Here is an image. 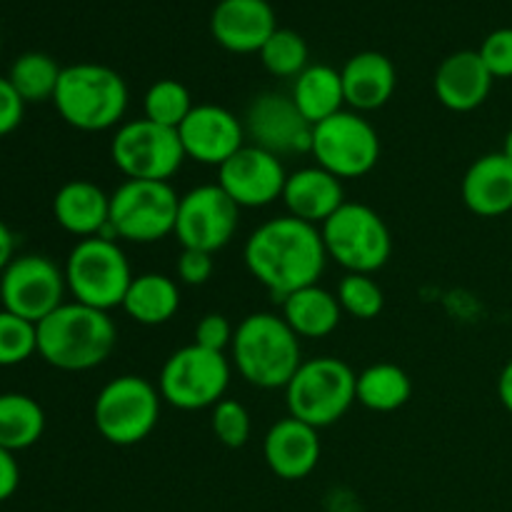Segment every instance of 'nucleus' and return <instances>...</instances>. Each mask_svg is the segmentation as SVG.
Segmentation results:
<instances>
[{"instance_id": "f257e3e1", "label": "nucleus", "mask_w": 512, "mask_h": 512, "mask_svg": "<svg viewBox=\"0 0 512 512\" xmlns=\"http://www.w3.org/2000/svg\"><path fill=\"white\" fill-rule=\"evenodd\" d=\"M243 260L248 273L273 295V300L283 303L295 290L318 283L328 265V253L318 225L280 215L265 220L250 233Z\"/></svg>"}, {"instance_id": "f03ea898", "label": "nucleus", "mask_w": 512, "mask_h": 512, "mask_svg": "<svg viewBox=\"0 0 512 512\" xmlns=\"http://www.w3.org/2000/svg\"><path fill=\"white\" fill-rule=\"evenodd\" d=\"M118 328L110 313L65 300L38 323V355L55 370L85 373L113 355Z\"/></svg>"}, {"instance_id": "7ed1b4c3", "label": "nucleus", "mask_w": 512, "mask_h": 512, "mask_svg": "<svg viewBox=\"0 0 512 512\" xmlns=\"http://www.w3.org/2000/svg\"><path fill=\"white\" fill-rule=\"evenodd\" d=\"M230 355L240 378L260 390H285L303 365L300 338L278 313L245 315L235 325Z\"/></svg>"}, {"instance_id": "20e7f679", "label": "nucleus", "mask_w": 512, "mask_h": 512, "mask_svg": "<svg viewBox=\"0 0 512 512\" xmlns=\"http://www.w3.org/2000/svg\"><path fill=\"white\" fill-rule=\"evenodd\" d=\"M128 103L130 93L123 75L100 63H75L63 68L53 95L60 118L83 133H103L123 125Z\"/></svg>"}, {"instance_id": "39448f33", "label": "nucleus", "mask_w": 512, "mask_h": 512, "mask_svg": "<svg viewBox=\"0 0 512 512\" xmlns=\"http://www.w3.org/2000/svg\"><path fill=\"white\" fill-rule=\"evenodd\" d=\"M65 283L75 303L90 305L110 313L113 308H123L125 293L133 283V268L120 248V243L110 235L78 240L65 258Z\"/></svg>"}, {"instance_id": "423d86ee", "label": "nucleus", "mask_w": 512, "mask_h": 512, "mask_svg": "<svg viewBox=\"0 0 512 512\" xmlns=\"http://www.w3.org/2000/svg\"><path fill=\"white\" fill-rule=\"evenodd\" d=\"M355 385L358 375L345 360L330 355L303 360L285 388L288 415L318 430L330 428L353 408V403H358Z\"/></svg>"}, {"instance_id": "0eeeda50", "label": "nucleus", "mask_w": 512, "mask_h": 512, "mask_svg": "<svg viewBox=\"0 0 512 512\" xmlns=\"http://www.w3.org/2000/svg\"><path fill=\"white\" fill-rule=\"evenodd\" d=\"M325 253L345 273L373 275L388 265L393 255V235L378 210L365 203L345 200L323 225Z\"/></svg>"}, {"instance_id": "6e6552de", "label": "nucleus", "mask_w": 512, "mask_h": 512, "mask_svg": "<svg viewBox=\"0 0 512 512\" xmlns=\"http://www.w3.org/2000/svg\"><path fill=\"white\" fill-rule=\"evenodd\" d=\"M160 390L140 375H118L100 388L93 403L95 430L115 448L143 443L160 420Z\"/></svg>"}, {"instance_id": "1a4fd4ad", "label": "nucleus", "mask_w": 512, "mask_h": 512, "mask_svg": "<svg viewBox=\"0 0 512 512\" xmlns=\"http://www.w3.org/2000/svg\"><path fill=\"white\" fill-rule=\"evenodd\" d=\"M180 195L160 180H123L110 193V238L150 245L175 233Z\"/></svg>"}, {"instance_id": "9d476101", "label": "nucleus", "mask_w": 512, "mask_h": 512, "mask_svg": "<svg viewBox=\"0 0 512 512\" xmlns=\"http://www.w3.org/2000/svg\"><path fill=\"white\" fill-rule=\"evenodd\" d=\"M230 375H233V365L225 358V353L190 343L170 353L163 363L158 378L160 398L170 408L185 410V413L213 410L228 393Z\"/></svg>"}, {"instance_id": "9b49d317", "label": "nucleus", "mask_w": 512, "mask_h": 512, "mask_svg": "<svg viewBox=\"0 0 512 512\" xmlns=\"http://www.w3.org/2000/svg\"><path fill=\"white\" fill-rule=\"evenodd\" d=\"M110 160L125 175V180L170 183L188 158L180 145L178 130L138 118L115 128L110 140Z\"/></svg>"}, {"instance_id": "f8f14e48", "label": "nucleus", "mask_w": 512, "mask_h": 512, "mask_svg": "<svg viewBox=\"0 0 512 512\" xmlns=\"http://www.w3.org/2000/svg\"><path fill=\"white\" fill-rule=\"evenodd\" d=\"M310 155L315 158V165L335 178H363L380 160V135L363 113L340 110L333 118L315 125Z\"/></svg>"}, {"instance_id": "ddd939ff", "label": "nucleus", "mask_w": 512, "mask_h": 512, "mask_svg": "<svg viewBox=\"0 0 512 512\" xmlns=\"http://www.w3.org/2000/svg\"><path fill=\"white\" fill-rule=\"evenodd\" d=\"M68 283L63 268L40 253L15 255L0 273V305L38 325L65 303Z\"/></svg>"}, {"instance_id": "4468645a", "label": "nucleus", "mask_w": 512, "mask_h": 512, "mask_svg": "<svg viewBox=\"0 0 512 512\" xmlns=\"http://www.w3.org/2000/svg\"><path fill=\"white\" fill-rule=\"evenodd\" d=\"M238 225V205L218 183H205L180 195L173 235L183 248L215 255L233 243Z\"/></svg>"}, {"instance_id": "2eb2a0df", "label": "nucleus", "mask_w": 512, "mask_h": 512, "mask_svg": "<svg viewBox=\"0 0 512 512\" xmlns=\"http://www.w3.org/2000/svg\"><path fill=\"white\" fill-rule=\"evenodd\" d=\"M243 125L250 145H258V148L278 155L280 160L288 155L310 153V145H313L315 125L300 113L290 95H255L245 110Z\"/></svg>"}, {"instance_id": "dca6fc26", "label": "nucleus", "mask_w": 512, "mask_h": 512, "mask_svg": "<svg viewBox=\"0 0 512 512\" xmlns=\"http://www.w3.org/2000/svg\"><path fill=\"white\" fill-rule=\"evenodd\" d=\"M285 180L288 170L283 160L250 143H245L218 168V185L240 210L273 205L275 200L283 198Z\"/></svg>"}, {"instance_id": "f3484780", "label": "nucleus", "mask_w": 512, "mask_h": 512, "mask_svg": "<svg viewBox=\"0 0 512 512\" xmlns=\"http://www.w3.org/2000/svg\"><path fill=\"white\" fill-rule=\"evenodd\" d=\"M178 138L185 158L213 168H220L248 143L243 118L215 103L195 105L188 118L180 123Z\"/></svg>"}, {"instance_id": "a211bd4d", "label": "nucleus", "mask_w": 512, "mask_h": 512, "mask_svg": "<svg viewBox=\"0 0 512 512\" xmlns=\"http://www.w3.org/2000/svg\"><path fill=\"white\" fill-rule=\"evenodd\" d=\"M278 30V18L268 0H218L210 13V35L228 53H260Z\"/></svg>"}, {"instance_id": "6ab92c4d", "label": "nucleus", "mask_w": 512, "mask_h": 512, "mask_svg": "<svg viewBox=\"0 0 512 512\" xmlns=\"http://www.w3.org/2000/svg\"><path fill=\"white\" fill-rule=\"evenodd\" d=\"M318 433V428L293 418V415L270 425L263 440V458L270 473L288 483L308 478L318 468L320 453H323Z\"/></svg>"}, {"instance_id": "aec40b11", "label": "nucleus", "mask_w": 512, "mask_h": 512, "mask_svg": "<svg viewBox=\"0 0 512 512\" xmlns=\"http://www.w3.org/2000/svg\"><path fill=\"white\" fill-rule=\"evenodd\" d=\"M493 83L495 78L485 68L478 50H458L438 65L433 90L443 108L453 113H470L490 98Z\"/></svg>"}, {"instance_id": "412c9836", "label": "nucleus", "mask_w": 512, "mask_h": 512, "mask_svg": "<svg viewBox=\"0 0 512 512\" xmlns=\"http://www.w3.org/2000/svg\"><path fill=\"white\" fill-rule=\"evenodd\" d=\"M345 105L355 113H373L390 103L398 88V70L388 55L378 50H363L348 58L340 68Z\"/></svg>"}, {"instance_id": "4be33fe9", "label": "nucleus", "mask_w": 512, "mask_h": 512, "mask_svg": "<svg viewBox=\"0 0 512 512\" xmlns=\"http://www.w3.org/2000/svg\"><path fill=\"white\" fill-rule=\"evenodd\" d=\"M280 200L288 215L320 228L345 203V188L343 180L320 165H305L288 173Z\"/></svg>"}, {"instance_id": "5701e85b", "label": "nucleus", "mask_w": 512, "mask_h": 512, "mask_svg": "<svg viewBox=\"0 0 512 512\" xmlns=\"http://www.w3.org/2000/svg\"><path fill=\"white\" fill-rule=\"evenodd\" d=\"M53 218L78 240L108 233L110 193L93 180H68L53 195Z\"/></svg>"}, {"instance_id": "b1692460", "label": "nucleus", "mask_w": 512, "mask_h": 512, "mask_svg": "<svg viewBox=\"0 0 512 512\" xmlns=\"http://www.w3.org/2000/svg\"><path fill=\"white\" fill-rule=\"evenodd\" d=\"M460 195L478 218H500L512 210V163L503 153H485L465 170Z\"/></svg>"}, {"instance_id": "393cba45", "label": "nucleus", "mask_w": 512, "mask_h": 512, "mask_svg": "<svg viewBox=\"0 0 512 512\" xmlns=\"http://www.w3.org/2000/svg\"><path fill=\"white\" fill-rule=\"evenodd\" d=\"M283 318L293 328L300 340H320L335 333L343 320V308H340L335 293H330L323 285H308V288L295 290L293 295L283 300Z\"/></svg>"}, {"instance_id": "a878e982", "label": "nucleus", "mask_w": 512, "mask_h": 512, "mask_svg": "<svg viewBox=\"0 0 512 512\" xmlns=\"http://www.w3.org/2000/svg\"><path fill=\"white\" fill-rule=\"evenodd\" d=\"M180 310V285L178 280L165 273H140L130 283L123 300V313L133 323L165 325Z\"/></svg>"}, {"instance_id": "bb28decb", "label": "nucleus", "mask_w": 512, "mask_h": 512, "mask_svg": "<svg viewBox=\"0 0 512 512\" xmlns=\"http://www.w3.org/2000/svg\"><path fill=\"white\" fill-rule=\"evenodd\" d=\"M290 98L295 100L300 113H303L313 125L333 118L335 113L345 110V93L340 70L325 63L308 65V68L295 78Z\"/></svg>"}, {"instance_id": "cd10ccee", "label": "nucleus", "mask_w": 512, "mask_h": 512, "mask_svg": "<svg viewBox=\"0 0 512 512\" xmlns=\"http://www.w3.org/2000/svg\"><path fill=\"white\" fill-rule=\"evenodd\" d=\"M413 395V380L400 365L375 363L358 373L355 398L373 413H395Z\"/></svg>"}, {"instance_id": "c85d7f7f", "label": "nucleus", "mask_w": 512, "mask_h": 512, "mask_svg": "<svg viewBox=\"0 0 512 512\" xmlns=\"http://www.w3.org/2000/svg\"><path fill=\"white\" fill-rule=\"evenodd\" d=\"M45 410L25 393H0V445L10 453L28 450L43 438Z\"/></svg>"}, {"instance_id": "c756f323", "label": "nucleus", "mask_w": 512, "mask_h": 512, "mask_svg": "<svg viewBox=\"0 0 512 512\" xmlns=\"http://www.w3.org/2000/svg\"><path fill=\"white\" fill-rule=\"evenodd\" d=\"M63 68L58 65V60L48 53H40V50H30V53L18 55L10 65L8 75L10 85L15 88V93L23 98L25 105L33 103H45L50 100L53 103V95L58 90V80Z\"/></svg>"}, {"instance_id": "7c9ffc66", "label": "nucleus", "mask_w": 512, "mask_h": 512, "mask_svg": "<svg viewBox=\"0 0 512 512\" xmlns=\"http://www.w3.org/2000/svg\"><path fill=\"white\" fill-rule=\"evenodd\" d=\"M193 108V95L175 78L155 80L143 95V118L163 128L178 130Z\"/></svg>"}, {"instance_id": "2f4dec72", "label": "nucleus", "mask_w": 512, "mask_h": 512, "mask_svg": "<svg viewBox=\"0 0 512 512\" xmlns=\"http://www.w3.org/2000/svg\"><path fill=\"white\" fill-rule=\"evenodd\" d=\"M260 63L275 78H298L308 68V43L300 33L290 28H278L260 48Z\"/></svg>"}, {"instance_id": "473e14b6", "label": "nucleus", "mask_w": 512, "mask_h": 512, "mask_svg": "<svg viewBox=\"0 0 512 512\" xmlns=\"http://www.w3.org/2000/svg\"><path fill=\"white\" fill-rule=\"evenodd\" d=\"M335 298L343 308V315L355 320H373L385 308V293L373 275L345 273L335 290Z\"/></svg>"}, {"instance_id": "72a5a7b5", "label": "nucleus", "mask_w": 512, "mask_h": 512, "mask_svg": "<svg viewBox=\"0 0 512 512\" xmlns=\"http://www.w3.org/2000/svg\"><path fill=\"white\" fill-rule=\"evenodd\" d=\"M38 353V325L0 308V368H13Z\"/></svg>"}, {"instance_id": "f704fd0d", "label": "nucleus", "mask_w": 512, "mask_h": 512, "mask_svg": "<svg viewBox=\"0 0 512 512\" xmlns=\"http://www.w3.org/2000/svg\"><path fill=\"white\" fill-rule=\"evenodd\" d=\"M210 428L225 448H245L253 433V420H250L248 408L233 398H223L213 410H210Z\"/></svg>"}, {"instance_id": "c9c22d12", "label": "nucleus", "mask_w": 512, "mask_h": 512, "mask_svg": "<svg viewBox=\"0 0 512 512\" xmlns=\"http://www.w3.org/2000/svg\"><path fill=\"white\" fill-rule=\"evenodd\" d=\"M485 68L495 80L512 78V28H498L478 48Z\"/></svg>"}, {"instance_id": "e433bc0d", "label": "nucleus", "mask_w": 512, "mask_h": 512, "mask_svg": "<svg viewBox=\"0 0 512 512\" xmlns=\"http://www.w3.org/2000/svg\"><path fill=\"white\" fill-rule=\"evenodd\" d=\"M235 325L230 323L228 315L223 313H208L198 320L193 333V343L205 350H215V353H225L233 345Z\"/></svg>"}, {"instance_id": "4c0bfd02", "label": "nucleus", "mask_w": 512, "mask_h": 512, "mask_svg": "<svg viewBox=\"0 0 512 512\" xmlns=\"http://www.w3.org/2000/svg\"><path fill=\"white\" fill-rule=\"evenodd\" d=\"M215 273V258L203 250H188L183 248V253L175 260V275H178V283L183 285H205Z\"/></svg>"}, {"instance_id": "58836bf2", "label": "nucleus", "mask_w": 512, "mask_h": 512, "mask_svg": "<svg viewBox=\"0 0 512 512\" xmlns=\"http://www.w3.org/2000/svg\"><path fill=\"white\" fill-rule=\"evenodd\" d=\"M25 115V103L15 88L10 85V80L5 75H0V138L13 133L20 123H23Z\"/></svg>"}, {"instance_id": "ea45409f", "label": "nucleus", "mask_w": 512, "mask_h": 512, "mask_svg": "<svg viewBox=\"0 0 512 512\" xmlns=\"http://www.w3.org/2000/svg\"><path fill=\"white\" fill-rule=\"evenodd\" d=\"M20 485V465L15 460V453L5 450L0 445V503L10 500Z\"/></svg>"}, {"instance_id": "a19ab883", "label": "nucleus", "mask_w": 512, "mask_h": 512, "mask_svg": "<svg viewBox=\"0 0 512 512\" xmlns=\"http://www.w3.org/2000/svg\"><path fill=\"white\" fill-rule=\"evenodd\" d=\"M15 258V235L8 228L3 218H0V273L10 265V260Z\"/></svg>"}, {"instance_id": "79ce46f5", "label": "nucleus", "mask_w": 512, "mask_h": 512, "mask_svg": "<svg viewBox=\"0 0 512 512\" xmlns=\"http://www.w3.org/2000/svg\"><path fill=\"white\" fill-rule=\"evenodd\" d=\"M498 398L503 408L512 415V358L505 363V368L498 375Z\"/></svg>"}, {"instance_id": "37998d69", "label": "nucleus", "mask_w": 512, "mask_h": 512, "mask_svg": "<svg viewBox=\"0 0 512 512\" xmlns=\"http://www.w3.org/2000/svg\"><path fill=\"white\" fill-rule=\"evenodd\" d=\"M500 153H503L505 158H508L510 163H512V128L508 130V135H505V140H503V150H500Z\"/></svg>"}]
</instances>
